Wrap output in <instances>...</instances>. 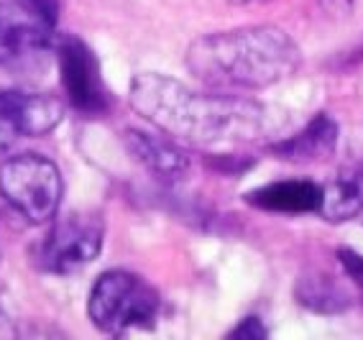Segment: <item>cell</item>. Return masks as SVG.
Returning <instances> with one entry per match:
<instances>
[{"label":"cell","mask_w":363,"mask_h":340,"mask_svg":"<svg viewBox=\"0 0 363 340\" xmlns=\"http://www.w3.org/2000/svg\"><path fill=\"white\" fill-rule=\"evenodd\" d=\"M228 3H235V6H259V3H269V0H228Z\"/></svg>","instance_id":"obj_17"},{"label":"cell","mask_w":363,"mask_h":340,"mask_svg":"<svg viewBox=\"0 0 363 340\" xmlns=\"http://www.w3.org/2000/svg\"><path fill=\"white\" fill-rule=\"evenodd\" d=\"M57 60L72 105L84 113L103 110L108 103V92L100 77V64L95 54L87 49V44H82L74 36H62L57 44Z\"/></svg>","instance_id":"obj_8"},{"label":"cell","mask_w":363,"mask_h":340,"mask_svg":"<svg viewBox=\"0 0 363 340\" xmlns=\"http://www.w3.org/2000/svg\"><path fill=\"white\" fill-rule=\"evenodd\" d=\"M299 64V46L279 26L215 31L187 49V69L215 90H264L289 79Z\"/></svg>","instance_id":"obj_2"},{"label":"cell","mask_w":363,"mask_h":340,"mask_svg":"<svg viewBox=\"0 0 363 340\" xmlns=\"http://www.w3.org/2000/svg\"><path fill=\"white\" fill-rule=\"evenodd\" d=\"M103 251V225L95 217L69 215L54 222L39 243L36 261L52 274H72L92 264Z\"/></svg>","instance_id":"obj_6"},{"label":"cell","mask_w":363,"mask_h":340,"mask_svg":"<svg viewBox=\"0 0 363 340\" xmlns=\"http://www.w3.org/2000/svg\"><path fill=\"white\" fill-rule=\"evenodd\" d=\"M299 302L318 312H337L348 305L345 295L330 279H302L299 281Z\"/></svg>","instance_id":"obj_13"},{"label":"cell","mask_w":363,"mask_h":340,"mask_svg":"<svg viewBox=\"0 0 363 340\" xmlns=\"http://www.w3.org/2000/svg\"><path fill=\"white\" fill-rule=\"evenodd\" d=\"M328 220L343 222L363 212V169L345 171L333 179L328 187H323L320 210Z\"/></svg>","instance_id":"obj_12"},{"label":"cell","mask_w":363,"mask_h":340,"mask_svg":"<svg viewBox=\"0 0 363 340\" xmlns=\"http://www.w3.org/2000/svg\"><path fill=\"white\" fill-rule=\"evenodd\" d=\"M337 144V125L328 113H320L318 118H312L305 131L292 136L289 141L277 146V154L281 159H292V162H318L328 159L335 151Z\"/></svg>","instance_id":"obj_11"},{"label":"cell","mask_w":363,"mask_h":340,"mask_svg":"<svg viewBox=\"0 0 363 340\" xmlns=\"http://www.w3.org/2000/svg\"><path fill=\"white\" fill-rule=\"evenodd\" d=\"M54 44V13L46 0L0 3V67L41 60Z\"/></svg>","instance_id":"obj_5"},{"label":"cell","mask_w":363,"mask_h":340,"mask_svg":"<svg viewBox=\"0 0 363 340\" xmlns=\"http://www.w3.org/2000/svg\"><path fill=\"white\" fill-rule=\"evenodd\" d=\"M130 108L177 144L215 149L256 141L269 128V110L233 92H197L167 74H136Z\"/></svg>","instance_id":"obj_1"},{"label":"cell","mask_w":363,"mask_h":340,"mask_svg":"<svg viewBox=\"0 0 363 340\" xmlns=\"http://www.w3.org/2000/svg\"><path fill=\"white\" fill-rule=\"evenodd\" d=\"M323 187L307 179H289L259 187L246 195V200L259 210L269 212H318Z\"/></svg>","instance_id":"obj_10"},{"label":"cell","mask_w":363,"mask_h":340,"mask_svg":"<svg viewBox=\"0 0 363 340\" xmlns=\"http://www.w3.org/2000/svg\"><path fill=\"white\" fill-rule=\"evenodd\" d=\"M337 259H340V266L348 274V279L356 284V289L363 295V256L350 249H340L337 251Z\"/></svg>","instance_id":"obj_14"},{"label":"cell","mask_w":363,"mask_h":340,"mask_svg":"<svg viewBox=\"0 0 363 340\" xmlns=\"http://www.w3.org/2000/svg\"><path fill=\"white\" fill-rule=\"evenodd\" d=\"M325 6L333 8V11H348L353 6V0H323Z\"/></svg>","instance_id":"obj_16"},{"label":"cell","mask_w":363,"mask_h":340,"mask_svg":"<svg viewBox=\"0 0 363 340\" xmlns=\"http://www.w3.org/2000/svg\"><path fill=\"white\" fill-rule=\"evenodd\" d=\"M230 338H243V340H261L266 338V327L259 322V317H246L240 320L235 330H230Z\"/></svg>","instance_id":"obj_15"},{"label":"cell","mask_w":363,"mask_h":340,"mask_svg":"<svg viewBox=\"0 0 363 340\" xmlns=\"http://www.w3.org/2000/svg\"><path fill=\"white\" fill-rule=\"evenodd\" d=\"M125 144H128L130 154L154 171L156 177L162 179H179L187 174V157L184 151L177 146L174 138L159 133H146V131H128L125 133Z\"/></svg>","instance_id":"obj_9"},{"label":"cell","mask_w":363,"mask_h":340,"mask_svg":"<svg viewBox=\"0 0 363 340\" xmlns=\"http://www.w3.org/2000/svg\"><path fill=\"white\" fill-rule=\"evenodd\" d=\"M0 195L33 225L49 222L62 200V174L52 159L18 154L0 164Z\"/></svg>","instance_id":"obj_4"},{"label":"cell","mask_w":363,"mask_h":340,"mask_svg":"<svg viewBox=\"0 0 363 340\" xmlns=\"http://www.w3.org/2000/svg\"><path fill=\"white\" fill-rule=\"evenodd\" d=\"M87 314L103 333H125L130 327L151 325L159 314V295L141 276L111 268L92 284Z\"/></svg>","instance_id":"obj_3"},{"label":"cell","mask_w":363,"mask_h":340,"mask_svg":"<svg viewBox=\"0 0 363 340\" xmlns=\"http://www.w3.org/2000/svg\"><path fill=\"white\" fill-rule=\"evenodd\" d=\"M65 118V105L46 92H0V157L21 138L44 136Z\"/></svg>","instance_id":"obj_7"}]
</instances>
